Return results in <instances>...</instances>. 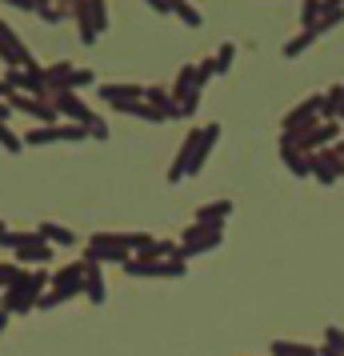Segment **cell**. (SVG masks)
I'll return each mask as SVG.
<instances>
[{"label":"cell","mask_w":344,"mask_h":356,"mask_svg":"<svg viewBox=\"0 0 344 356\" xmlns=\"http://www.w3.org/2000/svg\"><path fill=\"white\" fill-rule=\"evenodd\" d=\"M52 276L44 273V268H17V276H13V284L0 292V308H8L13 316H24V312H33L36 300L49 292Z\"/></svg>","instance_id":"cell-1"},{"label":"cell","mask_w":344,"mask_h":356,"mask_svg":"<svg viewBox=\"0 0 344 356\" xmlns=\"http://www.w3.org/2000/svg\"><path fill=\"white\" fill-rule=\"evenodd\" d=\"M84 264H129L132 260V232H92L84 244Z\"/></svg>","instance_id":"cell-2"},{"label":"cell","mask_w":344,"mask_h":356,"mask_svg":"<svg viewBox=\"0 0 344 356\" xmlns=\"http://www.w3.org/2000/svg\"><path fill=\"white\" fill-rule=\"evenodd\" d=\"M52 108H56V116H60L65 124H81L92 140H108V124L84 104L81 92H56V97H52Z\"/></svg>","instance_id":"cell-3"},{"label":"cell","mask_w":344,"mask_h":356,"mask_svg":"<svg viewBox=\"0 0 344 356\" xmlns=\"http://www.w3.org/2000/svg\"><path fill=\"white\" fill-rule=\"evenodd\" d=\"M68 17L76 20L81 44H97L100 36L108 33V8L100 0H76V4H68Z\"/></svg>","instance_id":"cell-4"},{"label":"cell","mask_w":344,"mask_h":356,"mask_svg":"<svg viewBox=\"0 0 344 356\" xmlns=\"http://www.w3.org/2000/svg\"><path fill=\"white\" fill-rule=\"evenodd\" d=\"M320 124V97H309L300 100L296 108H288V116H284V124H280V145H296L304 132H312Z\"/></svg>","instance_id":"cell-5"},{"label":"cell","mask_w":344,"mask_h":356,"mask_svg":"<svg viewBox=\"0 0 344 356\" xmlns=\"http://www.w3.org/2000/svg\"><path fill=\"white\" fill-rule=\"evenodd\" d=\"M168 92H172V100L181 104L184 120H188V116H197L200 97H204V88H200V81H197V65H181V72H177V81H172Z\"/></svg>","instance_id":"cell-6"},{"label":"cell","mask_w":344,"mask_h":356,"mask_svg":"<svg viewBox=\"0 0 344 356\" xmlns=\"http://www.w3.org/2000/svg\"><path fill=\"white\" fill-rule=\"evenodd\" d=\"M0 60H4V68H33V52H28V44L17 36V29L13 24H4L0 20Z\"/></svg>","instance_id":"cell-7"},{"label":"cell","mask_w":344,"mask_h":356,"mask_svg":"<svg viewBox=\"0 0 344 356\" xmlns=\"http://www.w3.org/2000/svg\"><path fill=\"white\" fill-rule=\"evenodd\" d=\"M60 300H72V296H84V260H72L65 264L60 273H52V284H49Z\"/></svg>","instance_id":"cell-8"},{"label":"cell","mask_w":344,"mask_h":356,"mask_svg":"<svg viewBox=\"0 0 344 356\" xmlns=\"http://www.w3.org/2000/svg\"><path fill=\"white\" fill-rule=\"evenodd\" d=\"M336 145H341V124H328V120H320V124H316L312 132H304L293 148H300L304 156H312V152H325V148H336Z\"/></svg>","instance_id":"cell-9"},{"label":"cell","mask_w":344,"mask_h":356,"mask_svg":"<svg viewBox=\"0 0 344 356\" xmlns=\"http://www.w3.org/2000/svg\"><path fill=\"white\" fill-rule=\"evenodd\" d=\"M197 145H200V129H193V132L181 140V148L172 152V164H168V184H181V180H188V164H193V152H197Z\"/></svg>","instance_id":"cell-10"},{"label":"cell","mask_w":344,"mask_h":356,"mask_svg":"<svg viewBox=\"0 0 344 356\" xmlns=\"http://www.w3.org/2000/svg\"><path fill=\"white\" fill-rule=\"evenodd\" d=\"M309 164H312V180H316V184H336V180L344 177V161L332 152V148H325V152H312Z\"/></svg>","instance_id":"cell-11"},{"label":"cell","mask_w":344,"mask_h":356,"mask_svg":"<svg viewBox=\"0 0 344 356\" xmlns=\"http://www.w3.org/2000/svg\"><path fill=\"white\" fill-rule=\"evenodd\" d=\"M8 104H13V113H28L33 120H44L49 129H56V124H60V116H56V108H52V100H40V97H24V92H17Z\"/></svg>","instance_id":"cell-12"},{"label":"cell","mask_w":344,"mask_h":356,"mask_svg":"<svg viewBox=\"0 0 344 356\" xmlns=\"http://www.w3.org/2000/svg\"><path fill=\"white\" fill-rule=\"evenodd\" d=\"M216 140H220V124H216V120H208V124L200 129V145H197V152H193L188 177H200V172H204V164H208V156H213Z\"/></svg>","instance_id":"cell-13"},{"label":"cell","mask_w":344,"mask_h":356,"mask_svg":"<svg viewBox=\"0 0 344 356\" xmlns=\"http://www.w3.org/2000/svg\"><path fill=\"white\" fill-rule=\"evenodd\" d=\"M145 104H148V108H156L164 120H184L181 104H177V100H172V92H168V88H161V84H148V88H145Z\"/></svg>","instance_id":"cell-14"},{"label":"cell","mask_w":344,"mask_h":356,"mask_svg":"<svg viewBox=\"0 0 344 356\" xmlns=\"http://www.w3.org/2000/svg\"><path fill=\"white\" fill-rule=\"evenodd\" d=\"M97 97L108 104V108H120V104H132V100H145V88L140 84H100Z\"/></svg>","instance_id":"cell-15"},{"label":"cell","mask_w":344,"mask_h":356,"mask_svg":"<svg viewBox=\"0 0 344 356\" xmlns=\"http://www.w3.org/2000/svg\"><path fill=\"white\" fill-rule=\"evenodd\" d=\"M72 72H76V65H72V60H56V65H44V92H49V100L56 97V92H68V84H72Z\"/></svg>","instance_id":"cell-16"},{"label":"cell","mask_w":344,"mask_h":356,"mask_svg":"<svg viewBox=\"0 0 344 356\" xmlns=\"http://www.w3.org/2000/svg\"><path fill=\"white\" fill-rule=\"evenodd\" d=\"M84 300L88 305H104L108 300V276L100 264H84Z\"/></svg>","instance_id":"cell-17"},{"label":"cell","mask_w":344,"mask_h":356,"mask_svg":"<svg viewBox=\"0 0 344 356\" xmlns=\"http://www.w3.org/2000/svg\"><path fill=\"white\" fill-rule=\"evenodd\" d=\"M232 216V200H208L197 209V225L200 228H220L224 232V220Z\"/></svg>","instance_id":"cell-18"},{"label":"cell","mask_w":344,"mask_h":356,"mask_svg":"<svg viewBox=\"0 0 344 356\" xmlns=\"http://www.w3.org/2000/svg\"><path fill=\"white\" fill-rule=\"evenodd\" d=\"M341 116H344V84H332V88L320 92V120L341 124Z\"/></svg>","instance_id":"cell-19"},{"label":"cell","mask_w":344,"mask_h":356,"mask_svg":"<svg viewBox=\"0 0 344 356\" xmlns=\"http://www.w3.org/2000/svg\"><path fill=\"white\" fill-rule=\"evenodd\" d=\"M36 236L49 241L52 248H72V244H76V232L65 228V225H56V220H40V225H36Z\"/></svg>","instance_id":"cell-20"},{"label":"cell","mask_w":344,"mask_h":356,"mask_svg":"<svg viewBox=\"0 0 344 356\" xmlns=\"http://www.w3.org/2000/svg\"><path fill=\"white\" fill-rule=\"evenodd\" d=\"M280 161H284V168H288V172H293L296 180H309V177H312V164H309V156H304L300 148L280 145Z\"/></svg>","instance_id":"cell-21"},{"label":"cell","mask_w":344,"mask_h":356,"mask_svg":"<svg viewBox=\"0 0 344 356\" xmlns=\"http://www.w3.org/2000/svg\"><path fill=\"white\" fill-rule=\"evenodd\" d=\"M44 145H60V124H56V129L36 124V129L24 132V148H44Z\"/></svg>","instance_id":"cell-22"},{"label":"cell","mask_w":344,"mask_h":356,"mask_svg":"<svg viewBox=\"0 0 344 356\" xmlns=\"http://www.w3.org/2000/svg\"><path fill=\"white\" fill-rule=\"evenodd\" d=\"M172 17L181 20L184 29H200L204 24V13H200L197 4H188V0H172Z\"/></svg>","instance_id":"cell-23"},{"label":"cell","mask_w":344,"mask_h":356,"mask_svg":"<svg viewBox=\"0 0 344 356\" xmlns=\"http://www.w3.org/2000/svg\"><path fill=\"white\" fill-rule=\"evenodd\" d=\"M268 356H320V348H312V344H296V340H277Z\"/></svg>","instance_id":"cell-24"},{"label":"cell","mask_w":344,"mask_h":356,"mask_svg":"<svg viewBox=\"0 0 344 356\" xmlns=\"http://www.w3.org/2000/svg\"><path fill=\"white\" fill-rule=\"evenodd\" d=\"M116 113H124V116H136V120H148V124H164V116L156 113V108H148L145 100H132V104H120Z\"/></svg>","instance_id":"cell-25"},{"label":"cell","mask_w":344,"mask_h":356,"mask_svg":"<svg viewBox=\"0 0 344 356\" xmlns=\"http://www.w3.org/2000/svg\"><path fill=\"white\" fill-rule=\"evenodd\" d=\"M341 20H344V4H341V0H336V4H325V13H320V24H316V36L332 33Z\"/></svg>","instance_id":"cell-26"},{"label":"cell","mask_w":344,"mask_h":356,"mask_svg":"<svg viewBox=\"0 0 344 356\" xmlns=\"http://www.w3.org/2000/svg\"><path fill=\"white\" fill-rule=\"evenodd\" d=\"M320 13H325V4H320V0H309V4H300V33H316V24H320Z\"/></svg>","instance_id":"cell-27"},{"label":"cell","mask_w":344,"mask_h":356,"mask_svg":"<svg viewBox=\"0 0 344 356\" xmlns=\"http://www.w3.org/2000/svg\"><path fill=\"white\" fill-rule=\"evenodd\" d=\"M316 40H320L316 33H296L293 40L284 44V56H288V60H296V56H300V52H309L312 44H316Z\"/></svg>","instance_id":"cell-28"},{"label":"cell","mask_w":344,"mask_h":356,"mask_svg":"<svg viewBox=\"0 0 344 356\" xmlns=\"http://www.w3.org/2000/svg\"><path fill=\"white\" fill-rule=\"evenodd\" d=\"M213 60H216V76H224V72L232 68V60H236V44H232V40H224V44L216 49Z\"/></svg>","instance_id":"cell-29"},{"label":"cell","mask_w":344,"mask_h":356,"mask_svg":"<svg viewBox=\"0 0 344 356\" xmlns=\"http://www.w3.org/2000/svg\"><path fill=\"white\" fill-rule=\"evenodd\" d=\"M0 148L17 156V152H24V136H17V132H13V124H0Z\"/></svg>","instance_id":"cell-30"},{"label":"cell","mask_w":344,"mask_h":356,"mask_svg":"<svg viewBox=\"0 0 344 356\" xmlns=\"http://www.w3.org/2000/svg\"><path fill=\"white\" fill-rule=\"evenodd\" d=\"M33 13H36L40 20H49V24H60V20L68 17V4H36Z\"/></svg>","instance_id":"cell-31"},{"label":"cell","mask_w":344,"mask_h":356,"mask_svg":"<svg viewBox=\"0 0 344 356\" xmlns=\"http://www.w3.org/2000/svg\"><path fill=\"white\" fill-rule=\"evenodd\" d=\"M325 348H328V353H336V356H344V328L328 324V328H325Z\"/></svg>","instance_id":"cell-32"},{"label":"cell","mask_w":344,"mask_h":356,"mask_svg":"<svg viewBox=\"0 0 344 356\" xmlns=\"http://www.w3.org/2000/svg\"><path fill=\"white\" fill-rule=\"evenodd\" d=\"M97 84V72L92 68H76L72 72V84H68V92H81V88H92Z\"/></svg>","instance_id":"cell-33"},{"label":"cell","mask_w":344,"mask_h":356,"mask_svg":"<svg viewBox=\"0 0 344 356\" xmlns=\"http://www.w3.org/2000/svg\"><path fill=\"white\" fill-rule=\"evenodd\" d=\"M81 140H88V132L81 124H65L60 120V145H81Z\"/></svg>","instance_id":"cell-34"},{"label":"cell","mask_w":344,"mask_h":356,"mask_svg":"<svg viewBox=\"0 0 344 356\" xmlns=\"http://www.w3.org/2000/svg\"><path fill=\"white\" fill-rule=\"evenodd\" d=\"M213 76H216V60H213V56L197 60V81H200V88H204V84L213 81Z\"/></svg>","instance_id":"cell-35"},{"label":"cell","mask_w":344,"mask_h":356,"mask_svg":"<svg viewBox=\"0 0 344 356\" xmlns=\"http://www.w3.org/2000/svg\"><path fill=\"white\" fill-rule=\"evenodd\" d=\"M17 268H20V264H8V260H0V292H4L8 284H13V276H17Z\"/></svg>","instance_id":"cell-36"},{"label":"cell","mask_w":344,"mask_h":356,"mask_svg":"<svg viewBox=\"0 0 344 356\" xmlns=\"http://www.w3.org/2000/svg\"><path fill=\"white\" fill-rule=\"evenodd\" d=\"M56 305H65V300H60V296H56V292H44V296H40V300H36V308H40V312H49V308H56Z\"/></svg>","instance_id":"cell-37"},{"label":"cell","mask_w":344,"mask_h":356,"mask_svg":"<svg viewBox=\"0 0 344 356\" xmlns=\"http://www.w3.org/2000/svg\"><path fill=\"white\" fill-rule=\"evenodd\" d=\"M8 120H13V104H8V100H0V124H8Z\"/></svg>","instance_id":"cell-38"},{"label":"cell","mask_w":344,"mask_h":356,"mask_svg":"<svg viewBox=\"0 0 344 356\" xmlns=\"http://www.w3.org/2000/svg\"><path fill=\"white\" fill-rule=\"evenodd\" d=\"M8 321H13V312H8V308H0V337H4V328H8Z\"/></svg>","instance_id":"cell-39"},{"label":"cell","mask_w":344,"mask_h":356,"mask_svg":"<svg viewBox=\"0 0 344 356\" xmlns=\"http://www.w3.org/2000/svg\"><path fill=\"white\" fill-rule=\"evenodd\" d=\"M332 152H336V156H341V161H344V140H341V145H336V148H332Z\"/></svg>","instance_id":"cell-40"},{"label":"cell","mask_w":344,"mask_h":356,"mask_svg":"<svg viewBox=\"0 0 344 356\" xmlns=\"http://www.w3.org/2000/svg\"><path fill=\"white\" fill-rule=\"evenodd\" d=\"M4 232H8V225H4V220H0V236H4Z\"/></svg>","instance_id":"cell-41"},{"label":"cell","mask_w":344,"mask_h":356,"mask_svg":"<svg viewBox=\"0 0 344 356\" xmlns=\"http://www.w3.org/2000/svg\"><path fill=\"white\" fill-rule=\"evenodd\" d=\"M341 124H344V116H341Z\"/></svg>","instance_id":"cell-42"}]
</instances>
